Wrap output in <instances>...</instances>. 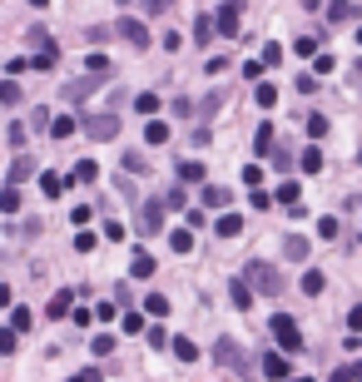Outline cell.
Returning <instances> with one entry per match:
<instances>
[{"label": "cell", "mask_w": 362, "mask_h": 382, "mask_svg": "<svg viewBox=\"0 0 362 382\" xmlns=\"http://www.w3.org/2000/svg\"><path fill=\"white\" fill-rule=\"evenodd\" d=\"M243 283H248V288H258V293H268V298H273V293H283V273L273 268V263H263V259H253V263L243 268Z\"/></svg>", "instance_id": "obj_1"}, {"label": "cell", "mask_w": 362, "mask_h": 382, "mask_svg": "<svg viewBox=\"0 0 362 382\" xmlns=\"http://www.w3.org/2000/svg\"><path fill=\"white\" fill-rule=\"evenodd\" d=\"M214 363H219L224 372H233V377H248V372H253L248 357H243V348L233 343V337H219V343H214Z\"/></svg>", "instance_id": "obj_2"}, {"label": "cell", "mask_w": 362, "mask_h": 382, "mask_svg": "<svg viewBox=\"0 0 362 382\" xmlns=\"http://www.w3.org/2000/svg\"><path fill=\"white\" fill-rule=\"evenodd\" d=\"M268 328H273V337H278V348H283V353H303V328H298V318L278 313Z\"/></svg>", "instance_id": "obj_3"}, {"label": "cell", "mask_w": 362, "mask_h": 382, "mask_svg": "<svg viewBox=\"0 0 362 382\" xmlns=\"http://www.w3.org/2000/svg\"><path fill=\"white\" fill-rule=\"evenodd\" d=\"M243 0H224L219 5V15H214V35H239V25H243Z\"/></svg>", "instance_id": "obj_4"}, {"label": "cell", "mask_w": 362, "mask_h": 382, "mask_svg": "<svg viewBox=\"0 0 362 382\" xmlns=\"http://www.w3.org/2000/svg\"><path fill=\"white\" fill-rule=\"evenodd\" d=\"M84 134L104 144V139H114V134H119V119H114V115H90V119H84Z\"/></svg>", "instance_id": "obj_5"}, {"label": "cell", "mask_w": 362, "mask_h": 382, "mask_svg": "<svg viewBox=\"0 0 362 382\" xmlns=\"http://www.w3.org/2000/svg\"><path fill=\"white\" fill-rule=\"evenodd\" d=\"M159 228H164V204L159 199L139 204V233H159Z\"/></svg>", "instance_id": "obj_6"}, {"label": "cell", "mask_w": 362, "mask_h": 382, "mask_svg": "<svg viewBox=\"0 0 362 382\" xmlns=\"http://www.w3.org/2000/svg\"><path fill=\"white\" fill-rule=\"evenodd\" d=\"M114 30H119L124 40H130L134 50H144V45H149V25H144V20H130V15H124V20H119Z\"/></svg>", "instance_id": "obj_7"}, {"label": "cell", "mask_w": 362, "mask_h": 382, "mask_svg": "<svg viewBox=\"0 0 362 382\" xmlns=\"http://www.w3.org/2000/svg\"><path fill=\"white\" fill-rule=\"evenodd\" d=\"M258 372L273 377V382H288V357H283V353H268L263 363H258Z\"/></svg>", "instance_id": "obj_8"}, {"label": "cell", "mask_w": 362, "mask_h": 382, "mask_svg": "<svg viewBox=\"0 0 362 382\" xmlns=\"http://www.w3.org/2000/svg\"><path fill=\"white\" fill-rule=\"evenodd\" d=\"M55 65H60V45H55V40H45V45L35 50V60H30V70H55Z\"/></svg>", "instance_id": "obj_9"}, {"label": "cell", "mask_w": 362, "mask_h": 382, "mask_svg": "<svg viewBox=\"0 0 362 382\" xmlns=\"http://www.w3.org/2000/svg\"><path fill=\"white\" fill-rule=\"evenodd\" d=\"M30 174H35V159H30V154H15V159H10V189L25 184Z\"/></svg>", "instance_id": "obj_10"}, {"label": "cell", "mask_w": 362, "mask_h": 382, "mask_svg": "<svg viewBox=\"0 0 362 382\" xmlns=\"http://www.w3.org/2000/svg\"><path fill=\"white\" fill-rule=\"evenodd\" d=\"M95 179H99V164H95V159H80V164L70 169L65 184H95Z\"/></svg>", "instance_id": "obj_11"}, {"label": "cell", "mask_w": 362, "mask_h": 382, "mask_svg": "<svg viewBox=\"0 0 362 382\" xmlns=\"http://www.w3.org/2000/svg\"><path fill=\"white\" fill-rule=\"evenodd\" d=\"M214 233H219V239H239V233H243V214H219Z\"/></svg>", "instance_id": "obj_12"}, {"label": "cell", "mask_w": 362, "mask_h": 382, "mask_svg": "<svg viewBox=\"0 0 362 382\" xmlns=\"http://www.w3.org/2000/svg\"><path fill=\"white\" fill-rule=\"evenodd\" d=\"M283 253H288V263H308V253H313V243H308V239H298V233H293V239L283 243Z\"/></svg>", "instance_id": "obj_13"}, {"label": "cell", "mask_w": 362, "mask_h": 382, "mask_svg": "<svg viewBox=\"0 0 362 382\" xmlns=\"http://www.w3.org/2000/svg\"><path fill=\"white\" fill-rule=\"evenodd\" d=\"M130 278H154V259H149V253H134V259H130Z\"/></svg>", "instance_id": "obj_14"}, {"label": "cell", "mask_w": 362, "mask_h": 382, "mask_svg": "<svg viewBox=\"0 0 362 382\" xmlns=\"http://www.w3.org/2000/svg\"><path fill=\"white\" fill-rule=\"evenodd\" d=\"M273 199H278L283 208H293V204H303V189H298L293 179H283V184H278V194H273Z\"/></svg>", "instance_id": "obj_15"}, {"label": "cell", "mask_w": 362, "mask_h": 382, "mask_svg": "<svg viewBox=\"0 0 362 382\" xmlns=\"http://www.w3.org/2000/svg\"><path fill=\"white\" fill-rule=\"evenodd\" d=\"M194 40H199L204 50H208V40H214V15H208V10H204V15L194 20Z\"/></svg>", "instance_id": "obj_16"}, {"label": "cell", "mask_w": 362, "mask_h": 382, "mask_svg": "<svg viewBox=\"0 0 362 382\" xmlns=\"http://www.w3.org/2000/svg\"><path fill=\"white\" fill-rule=\"evenodd\" d=\"M298 288H303L308 298H317V293L328 288V278H323V273H317V268H308V273H303V283H298Z\"/></svg>", "instance_id": "obj_17"}, {"label": "cell", "mask_w": 362, "mask_h": 382, "mask_svg": "<svg viewBox=\"0 0 362 382\" xmlns=\"http://www.w3.org/2000/svg\"><path fill=\"white\" fill-rule=\"evenodd\" d=\"M70 308H75V293H70V288H60L55 298H50V318H65Z\"/></svg>", "instance_id": "obj_18"}, {"label": "cell", "mask_w": 362, "mask_h": 382, "mask_svg": "<svg viewBox=\"0 0 362 382\" xmlns=\"http://www.w3.org/2000/svg\"><path fill=\"white\" fill-rule=\"evenodd\" d=\"M273 144H278V139H273V124L263 119V124H258V134H253V150H258V154H268Z\"/></svg>", "instance_id": "obj_19"}, {"label": "cell", "mask_w": 362, "mask_h": 382, "mask_svg": "<svg viewBox=\"0 0 362 382\" xmlns=\"http://www.w3.org/2000/svg\"><path fill=\"white\" fill-rule=\"evenodd\" d=\"M204 174H208V169H204L199 159H184V164H179V179H184V184H199Z\"/></svg>", "instance_id": "obj_20"}, {"label": "cell", "mask_w": 362, "mask_h": 382, "mask_svg": "<svg viewBox=\"0 0 362 382\" xmlns=\"http://www.w3.org/2000/svg\"><path fill=\"white\" fill-rule=\"evenodd\" d=\"M352 10H357L352 0H328V10H323V15H328V20H352Z\"/></svg>", "instance_id": "obj_21"}, {"label": "cell", "mask_w": 362, "mask_h": 382, "mask_svg": "<svg viewBox=\"0 0 362 382\" xmlns=\"http://www.w3.org/2000/svg\"><path fill=\"white\" fill-rule=\"evenodd\" d=\"M144 313H149V318H169V298H164V293H149V298H144Z\"/></svg>", "instance_id": "obj_22"}, {"label": "cell", "mask_w": 362, "mask_h": 382, "mask_svg": "<svg viewBox=\"0 0 362 382\" xmlns=\"http://www.w3.org/2000/svg\"><path fill=\"white\" fill-rule=\"evenodd\" d=\"M253 99H258V110H273V104H278V84H258Z\"/></svg>", "instance_id": "obj_23"}, {"label": "cell", "mask_w": 362, "mask_h": 382, "mask_svg": "<svg viewBox=\"0 0 362 382\" xmlns=\"http://www.w3.org/2000/svg\"><path fill=\"white\" fill-rule=\"evenodd\" d=\"M169 248H174V253H189V248H194V233H189V228H174V233H169Z\"/></svg>", "instance_id": "obj_24"}, {"label": "cell", "mask_w": 362, "mask_h": 382, "mask_svg": "<svg viewBox=\"0 0 362 382\" xmlns=\"http://www.w3.org/2000/svg\"><path fill=\"white\" fill-rule=\"evenodd\" d=\"M75 130H80V124H75L70 115H60V119H50V134H55V139H70Z\"/></svg>", "instance_id": "obj_25"}, {"label": "cell", "mask_w": 362, "mask_h": 382, "mask_svg": "<svg viewBox=\"0 0 362 382\" xmlns=\"http://www.w3.org/2000/svg\"><path fill=\"white\" fill-rule=\"evenodd\" d=\"M169 348H174V357H179V363H194V357H199V348L189 343V337H174Z\"/></svg>", "instance_id": "obj_26"}, {"label": "cell", "mask_w": 362, "mask_h": 382, "mask_svg": "<svg viewBox=\"0 0 362 382\" xmlns=\"http://www.w3.org/2000/svg\"><path fill=\"white\" fill-rule=\"evenodd\" d=\"M144 139H149V144H164V139H169V124H164V119H149V124H144Z\"/></svg>", "instance_id": "obj_27"}, {"label": "cell", "mask_w": 362, "mask_h": 382, "mask_svg": "<svg viewBox=\"0 0 362 382\" xmlns=\"http://www.w3.org/2000/svg\"><path fill=\"white\" fill-rule=\"evenodd\" d=\"M228 298H233V308H248V303H253V288H248V283L239 278V283H233V293H228Z\"/></svg>", "instance_id": "obj_28"}, {"label": "cell", "mask_w": 362, "mask_h": 382, "mask_svg": "<svg viewBox=\"0 0 362 382\" xmlns=\"http://www.w3.org/2000/svg\"><path fill=\"white\" fill-rule=\"evenodd\" d=\"M258 65H263V70H273V65H283V45H263V55H258Z\"/></svg>", "instance_id": "obj_29"}, {"label": "cell", "mask_w": 362, "mask_h": 382, "mask_svg": "<svg viewBox=\"0 0 362 382\" xmlns=\"http://www.w3.org/2000/svg\"><path fill=\"white\" fill-rule=\"evenodd\" d=\"M224 204H228V194H224L219 184H208V189H204V208H224Z\"/></svg>", "instance_id": "obj_30"}, {"label": "cell", "mask_w": 362, "mask_h": 382, "mask_svg": "<svg viewBox=\"0 0 362 382\" xmlns=\"http://www.w3.org/2000/svg\"><path fill=\"white\" fill-rule=\"evenodd\" d=\"M25 328H30V308H10V333L20 337Z\"/></svg>", "instance_id": "obj_31"}, {"label": "cell", "mask_w": 362, "mask_h": 382, "mask_svg": "<svg viewBox=\"0 0 362 382\" xmlns=\"http://www.w3.org/2000/svg\"><path fill=\"white\" fill-rule=\"evenodd\" d=\"M298 164H303L308 174H317V169H323V150H317V144H313V150H303V159H298Z\"/></svg>", "instance_id": "obj_32"}, {"label": "cell", "mask_w": 362, "mask_h": 382, "mask_svg": "<svg viewBox=\"0 0 362 382\" xmlns=\"http://www.w3.org/2000/svg\"><path fill=\"white\" fill-rule=\"evenodd\" d=\"M0 208H5V214H15V208H20V189H0Z\"/></svg>", "instance_id": "obj_33"}, {"label": "cell", "mask_w": 362, "mask_h": 382, "mask_svg": "<svg viewBox=\"0 0 362 382\" xmlns=\"http://www.w3.org/2000/svg\"><path fill=\"white\" fill-rule=\"evenodd\" d=\"M357 377H362V363H348V368H337L328 382H357Z\"/></svg>", "instance_id": "obj_34"}, {"label": "cell", "mask_w": 362, "mask_h": 382, "mask_svg": "<svg viewBox=\"0 0 362 382\" xmlns=\"http://www.w3.org/2000/svg\"><path fill=\"white\" fill-rule=\"evenodd\" d=\"M308 139H313V144H317V139H328V119H323V115H313V119H308Z\"/></svg>", "instance_id": "obj_35"}, {"label": "cell", "mask_w": 362, "mask_h": 382, "mask_svg": "<svg viewBox=\"0 0 362 382\" xmlns=\"http://www.w3.org/2000/svg\"><path fill=\"white\" fill-rule=\"evenodd\" d=\"M40 189H45V199H55V194H65V179H60V174H45V179H40Z\"/></svg>", "instance_id": "obj_36"}, {"label": "cell", "mask_w": 362, "mask_h": 382, "mask_svg": "<svg viewBox=\"0 0 362 382\" xmlns=\"http://www.w3.org/2000/svg\"><path fill=\"white\" fill-rule=\"evenodd\" d=\"M90 353H95V357H110V353H114V337H110V333H99L95 343H90Z\"/></svg>", "instance_id": "obj_37"}, {"label": "cell", "mask_w": 362, "mask_h": 382, "mask_svg": "<svg viewBox=\"0 0 362 382\" xmlns=\"http://www.w3.org/2000/svg\"><path fill=\"white\" fill-rule=\"evenodd\" d=\"M0 104H20V84L15 80H0Z\"/></svg>", "instance_id": "obj_38"}, {"label": "cell", "mask_w": 362, "mask_h": 382, "mask_svg": "<svg viewBox=\"0 0 362 382\" xmlns=\"http://www.w3.org/2000/svg\"><path fill=\"white\" fill-rule=\"evenodd\" d=\"M293 55H303V60H313V55H317V40H313V35H303V40H293Z\"/></svg>", "instance_id": "obj_39"}, {"label": "cell", "mask_w": 362, "mask_h": 382, "mask_svg": "<svg viewBox=\"0 0 362 382\" xmlns=\"http://www.w3.org/2000/svg\"><path fill=\"white\" fill-rule=\"evenodd\" d=\"M184 199H189L184 184H174V189H169V199H159V204H164V208H184Z\"/></svg>", "instance_id": "obj_40"}, {"label": "cell", "mask_w": 362, "mask_h": 382, "mask_svg": "<svg viewBox=\"0 0 362 382\" xmlns=\"http://www.w3.org/2000/svg\"><path fill=\"white\" fill-rule=\"evenodd\" d=\"M5 139H10V150H25V124H10Z\"/></svg>", "instance_id": "obj_41"}, {"label": "cell", "mask_w": 362, "mask_h": 382, "mask_svg": "<svg viewBox=\"0 0 362 382\" xmlns=\"http://www.w3.org/2000/svg\"><path fill=\"white\" fill-rule=\"evenodd\" d=\"M134 110H139V115H154V110H159V95H139Z\"/></svg>", "instance_id": "obj_42"}, {"label": "cell", "mask_w": 362, "mask_h": 382, "mask_svg": "<svg viewBox=\"0 0 362 382\" xmlns=\"http://www.w3.org/2000/svg\"><path fill=\"white\" fill-rule=\"evenodd\" d=\"M317 75H333V55H313V80Z\"/></svg>", "instance_id": "obj_43"}, {"label": "cell", "mask_w": 362, "mask_h": 382, "mask_svg": "<svg viewBox=\"0 0 362 382\" xmlns=\"http://www.w3.org/2000/svg\"><path fill=\"white\" fill-rule=\"evenodd\" d=\"M124 333H144V313H134V308L124 313Z\"/></svg>", "instance_id": "obj_44"}, {"label": "cell", "mask_w": 362, "mask_h": 382, "mask_svg": "<svg viewBox=\"0 0 362 382\" xmlns=\"http://www.w3.org/2000/svg\"><path fill=\"white\" fill-rule=\"evenodd\" d=\"M124 169H130V174H149V164H144V154H124Z\"/></svg>", "instance_id": "obj_45"}, {"label": "cell", "mask_w": 362, "mask_h": 382, "mask_svg": "<svg viewBox=\"0 0 362 382\" xmlns=\"http://www.w3.org/2000/svg\"><path fill=\"white\" fill-rule=\"evenodd\" d=\"M293 90H298V95H317V80H313V75H298Z\"/></svg>", "instance_id": "obj_46"}, {"label": "cell", "mask_w": 362, "mask_h": 382, "mask_svg": "<svg viewBox=\"0 0 362 382\" xmlns=\"http://www.w3.org/2000/svg\"><path fill=\"white\" fill-rule=\"evenodd\" d=\"M243 184H248V189H258V184H263V169H258V164H248V169H243Z\"/></svg>", "instance_id": "obj_47"}, {"label": "cell", "mask_w": 362, "mask_h": 382, "mask_svg": "<svg viewBox=\"0 0 362 382\" xmlns=\"http://www.w3.org/2000/svg\"><path fill=\"white\" fill-rule=\"evenodd\" d=\"M15 343H20V337H15L10 328H0V353H5V357H10V353H15Z\"/></svg>", "instance_id": "obj_48"}, {"label": "cell", "mask_w": 362, "mask_h": 382, "mask_svg": "<svg viewBox=\"0 0 362 382\" xmlns=\"http://www.w3.org/2000/svg\"><path fill=\"white\" fill-rule=\"evenodd\" d=\"M204 224H208V214H204V208H189V224H184V228L194 233V228H204Z\"/></svg>", "instance_id": "obj_49"}, {"label": "cell", "mask_w": 362, "mask_h": 382, "mask_svg": "<svg viewBox=\"0 0 362 382\" xmlns=\"http://www.w3.org/2000/svg\"><path fill=\"white\" fill-rule=\"evenodd\" d=\"M90 248H99V239H95V233H80V239H75V253H90Z\"/></svg>", "instance_id": "obj_50"}, {"label": "cell", "mask_w": 362, "mask_h": 382, "mask_svg": "<svg viewBox=\"0 0 362 382\" xmlns=\"http://www.w3.org/2000/svg\"><path fill=\"white\" fill-rule=\"evenodd\" d=\"M317 233H323V239H337V219H333V214L317 219Z\"/></svg>", "instance_id": "obj_51"}, {"label": "cell", "mask_w": 362, "mask_h": 382, "mask_svg": "<svg viewBox=\"0 0 362 382\" xmlns=\"http://www.w3.org/2000/svg\"><path fill=\"white\" fill-rule=\"evenodd\" d=\"M149 348H169V333L164 328H149Z\"/></svg>", "instance_id": "obj_52"}, {"label": "cell", "mask_w": 362, "mask_h": 382, "mask_svg": "<svg viewBox=\"0 0 362 382\" xmlns=\"http://www.w3.org/2000/svg\"><path fill=\"white\" fill-rule=\"evenodd\" d=\"M70 382H99V372H95V368H84V372H75Z\"/></svg>", "instance_id": "obj_53"}, {"label": "cell", "mask_w": 362, "mask_h": 382, "mask_svg": "<svg viewBox=\"0 0 362 382\" xmlns=\"http://www.w3.org/2000/svg\"><path fill=\"white\" fill-rule=\"evenodd\" d=\"M298 5H303V10H323V0H298Z\"/></svg>", "instance_id": "obj_54"}, {"label": "cell", "mask_w": 362, "mask_h": 382, "mask_svg": "<svg viewBox=\"0 0 362 382\" xmlns=\"http://www.w3.org/2000/svg\"><path fill=\"white\" fill-rule=\"evenodd\" d=\"M169 5H174V0H149V10H169Z\"/></svg>", "instance_id": "obj_55"}, {"label": "cell", "mask_w": 362, "mask_h": 382, "mask_svg": "<svg viewBox=\"0 0 362 382\" xmlns=\"http://www.w3.org/2000/svg\"><path fill=\"white\" fill-rule=\"evenodd\" d=\"M0 308H10V288H0Z\"/></svg>", "instance_id": "obj_56"}, {"label": "cell", "mask_w": 362, "mask_h": 382, "mask_svg": "<svg viewBox=\"0 0 362 382\" xmlns=\"http://www.w3.org/2000/svg\"><path fill=\"white\" fill-rule=\"evenodd\" d=\"M30 5H50V0H30Z\"/></svg>", "instance_id": "obj_57"}, {"label": "cell", "mask_w": 362, "mask_h": 382, "mask_svg": "<svg viewBox=\"0 0 362 382\" xmlns=\"http://www.w3.org/2000/svg\"><path fill=\"white\" fill-rule=\"evenodd\" d=\"M293 382H313V377H293Z\"/></svg>", "instance_id": "obj_58"}]
</instances>
